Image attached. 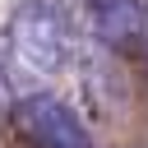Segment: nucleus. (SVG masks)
<instances>
[{
	"label": "nucleus",
	"mask_w": 148,
	"mask_h": 148,
	"mask_svg": "<svg viewBox=\"0 0 148 148\" xmlns=\"http://www.w3.org/2000/svg\"><path fill=\"white\" fill-rule=\"evenodd\" d=\"M88 18L106 46H130L143 32V5L139 0H88Z\"/></svg>",
	"instance_id": "7ed1b4c3"
},
{
	"label": "nucleus",
	"mask_w": 148,
	"mask_h": 148,
	"mask_svg": "<svg viewBox=\"0 0 148 148\" xmlns=\"http://www.w3.org/2000/svg\"><path fill=\"white\" fill-rule=\"evenodd\" d=\"M65 60V14L56 0H23L5 32V74L9 88L32 97Z\"/></svg>",
	"instance_id": "f257e3e1"
},
{
	"label": "nucleus",
	"mask_w": 148,
	"mask_h": 148,
	"mask_svg": "<svg viewBox=\"0 0 148 148\" xmlns=\"http://www.w3.org/2000/svg\"><path fill=\"white\" fill-rule=\"evenodd\" d=\"M14 120H18V130H23L37 148H92L88 125H83L60 97H51V92L23 97L18 111H14Z\"/></svg>",
	"instance_id": "f03ea898"
}]
</instances>
